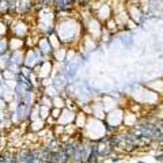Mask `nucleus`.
<instances>
[{
    "instance_id": "1",
    "label": "nucleus",
    "mask_w": 163,
    "mask_h": 163,
    "mask_svg": "<svg viewBox=\"0 0 163 163\" xmlns=\"http://www.w3.org/2000/svg\"><path fill=\"white\" fill-rule=\"evenodd\" d=\"M10 52V42H8V35L7 37H0V55Z\"/></svg>"
},
{
    "instance_id": "2",
    "label": "nucleus",
    "mask_w": 163,
    "mask_h": 163,
    "mask_svg": "<svg viewBox=\"0 0 163 163\" xmlns=\"http://www.w3.org/2000/svg\"><path fill=\"white\" fill-rule=\"evenodd\" d=\"M155 159H156V160H163V154L156 155V156H155Z\"/></svg>"
},
{
    "instance_id": "3",
    "label": "nucleus",
    "mask_w": 163,
    "mask_h": 163,
    "mask_svg": "<svg viewBox=\"0 0 163 163\" xmlns=\"http://www.w3.org/2000/svg\"><path fill=\"white\" fill-rule=\"evenodd\" d=\"M2 137H3V135H2V131H0V143H2Z\"/></svg>"
}]
</instances>
